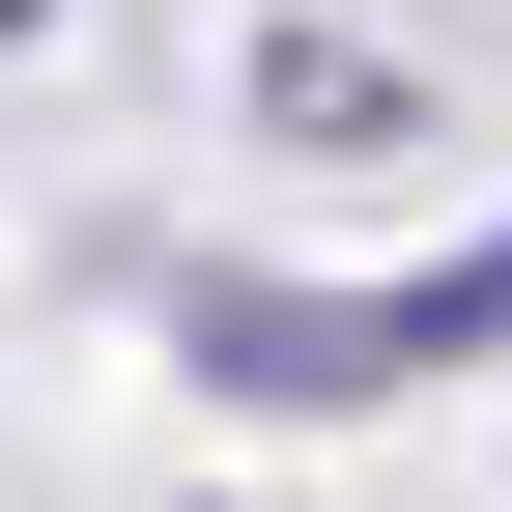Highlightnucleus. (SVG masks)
<instances>
[{
  "mask_svg": "<svg viewBox=\"0 0 512 512\" xmlns=\"http://www.w3.org/2000/svg\"><path fill=\"white\" fill-rule=\"evenodd\" d=\"M0 29H29V0H0Z\"/></svg>",
  "mask_w": 512,
  "mask_h": 512,
  "instance_id": "obj_1",
  "label": "nucleus"
}]
</instances>
